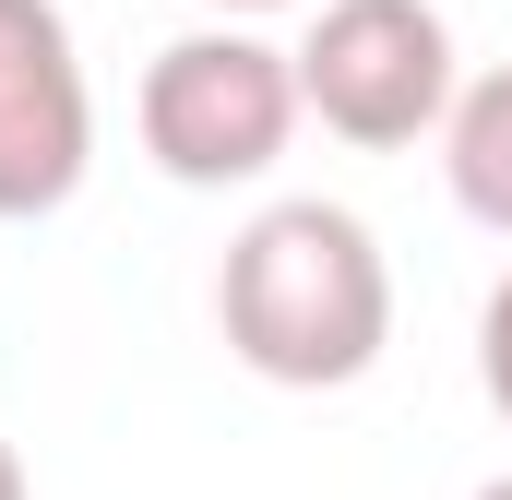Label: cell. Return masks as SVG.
Segmentation results:
<instances>
[{"label":"cell","mask_w":512,"mask_h":500,"mask_svg":"<svg viewBox=\"0 0 512 500\" xmlns=\"http://www.w3.org/2000/svg\"><path fill=\"white\" fill-rule=\"evenodd\" d=\"M286 60H298V108L334 143H370V155L429 143L465 96L453 84V24L429 0H322Z\"/></svg>","instance_id":"3957f363"},{"label":"cell","mask_w":512,"mask_h":500,"mask_svg":"<svg viewBox=\"0 0 512 500\" xmlns=\"http://www.w3.org/2000/svg\"><path fill=\"white\" fill-rule=\"evenodd\" d=\"M96 167V96L60 0H0V227H36Z\"/></svg>","instance_id":"277c9868"},{"label":"cell","mask_w":512,"mask_h":500,"mask_svg":"<svg viewBox=\"0 0 512 500\" xmlns=\"http://www.w3.org/2000/svg\"><path fill=\"white\" fill-rule=\"evenodd\" d=\"M477 381H489V405H501V429H512V274L489 286V310H477Z\"/></svg>","instance_id":"8992f818"},{"label":"cell","mask_w":512,"mask_h":500,"mask_svg":"<svg viewBox=\"0 0 512 500\" xmlns=\"http://www.w3.org/2000/svg\"><path fill=\"white\" fill-rule=\"evenodd\" d=\"M441 179H453V203H465L489 239H512V60L453 96V120H441Z\"/></svg>","instance_id":"5b68a950"},{"label":"cell","mask_w":512,"mask_h":500,"mask_svg":"<svg viewBox=\"0 0 512 500\" xmlns=\"http://www.w3.org/2000/svg\"><path fill=\"white\" fill-rule=\"evenodd\" d=\"M0 500H36V489H24V453H12V441H0Z\"/></svg>","instance_id":"52a82bcc"},{"label":"cell","mask_w":512,"mask_h":500,"mask_svg":"<svg viewBox=\"0 0 512 500\" xmlns=\"http://www.w3.org/2000/svg\"><path fill=\"white\" fill-rule=\"evenodd\" d=\"M143 155L179 179V191H239L262 179L286 143H298V60L262 48L251 24H191L143 60Z\"/></svg>","instance_id":"7a4b0ae2"},{"label":"cell","mask_w":512,"mask_h":500,"mask_svg":"<svg viewBox=\"0 0 512 500\" xmlns=\"http://www.w3.org/2000/svg\"><path fill=\"white\" fill-rule=\"evenodd\" d=\"M215 334L274 393H346L393 346V262L346 203H262L215 262Z\"/></svg>","instance_id":"6da1fadb"},{"label":"cell","mask_w":512,"mask_h":500,"mask_svg":"<svg viewBox=\"0 0 512 500\" xmlns=\"http://www.w3.org/2000/svg\"><path fill=\"white\" fill-rule=\"evenodd\" d=\"M203 12H298V0H203Z\"/></svg>","instance_id":"ba28073f"},{"label":"cell","mask_w":512,"mask_h":500,"mask_svg":"<svg viewBox=\"0 0 512 500\" xmlns=\"http://www.w3.org/2000/svg\"><path fill=\"white\" fill-rule=\"evenodd\" d=\"M477 500H512V477H489V489H477Z\"/></svg>","instance_id":"9c48e42d"}]
</instances>
